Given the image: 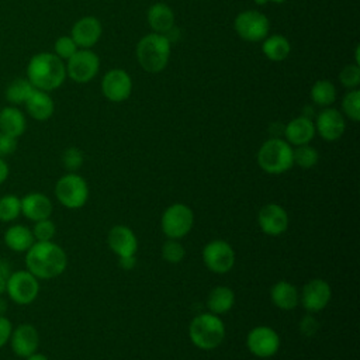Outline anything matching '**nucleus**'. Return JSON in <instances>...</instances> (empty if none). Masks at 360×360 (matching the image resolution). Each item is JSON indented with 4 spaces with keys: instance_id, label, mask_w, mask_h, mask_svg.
Instances as JSON below:
<instances>
[{
    "instance_id": "1",
    "label": "nucleus",
    "mask_w": 360,
    "mask_h": 360,
    "mask_svg": "<svg viewBox=\"0 0 360 360\" xmlns=\"http://www.w3.org/2000/svg\"><path fill=\"white\" fill-rule=\"evenodd\" d=\"M68 267V255L53 240L35 242L25 252V269L38 280L59 277Z\"/></svg>"
},
{
    "instance_id": "2",
    "label": "nucleus",
    "mask_w": 360,
    "mask_h": 360,
    "mask_svg": "<svg viewBox=\"0 0 360 360\" xmlns=\"http://www.w3.org/2000/svg\"><path fill=\"white\" fill-rule=\"evenodd\" d=\"M65 60L53 52L35 53L27 65V79L31 84L44 91H52L60 87L66 79Z\"/></svg>"
},
{
    "instance_id": "3",
    "label": "nucleus",
    "mask_w": 360,
    "mask_h": 360,
    "mask_svg": "<svg viewBox=\"0 0 360 360\" xmlns=\"http://www.w3.org/2000/svg\"><path fill=\"white\" fill-rule=\"evenodd\" d=\"M172 44L163 34L150 32L142 37L135 46L139 66L148 73H160L170 60Z\"/></svg>"
},
{
    "instance_id": "4",
    "label": "nucleus",
    "mask_w": 360,
    "mask_h": 360,
    "mask_svg": "<svg viewBox=\"0 0 360 360\" xmlns=\"http://www.w3.org/2000/svg\"><path fill=\"white\" fill-rule=\"evenodd\" d=\"M188 338L201 350L217 349L225 339V325L219 315L212 312L198 314L190 322Z\"/></svg>"
},
{
    "instance_id": "5",
    "label": "nucleus",
    "mask_w": 360,
    "mask_h": 360,
    "mask_svg": "<svg viewBox=\"0 0 360 360\" xmlns=\"http://www.w3.org/2000/svg\"><path fill=\"white\" fill-rule=\"evenodd\" d=\"M257 165L269 174H281L292 166V146L280 136L269 138L257 150Z\"/></svg>"
},
{
    "instance_id": "6",
    "label": "nucleus",
    "mask_w": 360,
    "mask_h": 360,
    "mask_svg": "<svg viewBox=\"0 0 360 360\" xmlns=\"http://www.w3.org/2000/svg\"><path fill=\"white\" fill-rule=\"evenodd\" d=\"M55 197L69 210L82 208L89 200V184L76 172H68L58 179L55 184Z\"/></svg>"
},
{
    "instance_id": "7",
    "label": "nucleus",
    "mask_w": 360,
    "mask_h": 360,
    "mask_svg": "<svg viewBox=\"0 0 360 360\" xmlns=\"http://www.w3.org/2000/svg\"><path fill=\"white\" fill-rule=\"evenodd\" d=\"M194 225L193 210L183 202L169 205L160 218V226L167 239H181L190 233Z\"/></svg>"
},
{
    "instance_id": "8",
    "label": "nucleus",
    "mask_w": 360,
    "mask_h": 360,
    "mask_svg": "<svg viewBox=\"0 0 360 360\" xmlns=\"http://www.w3.org/2000/svg\"><path fill=\"white\" fill-rule=\"evenodd\" d=\"M233 30L248 42L263 41L270 32V20L259 10H243L233 20Z\"/></svg>"
},
{
    "instance_id": "9",
    "label": "nucleus",
    "mask_w": 360,
    "mask_h": 360,
    "mask_svg": "<svg viewBox=\"0 0 360 360\" xmlns=\"http://www.w3.org/2000/svg\"><path fill=\"white\" fill-rule=\"evenodd\" d=\"M6 294L18 305H30L39 294V280L27 269L11 271L7 277Z\"/></svg>"
},
{
    "instance_id": "10",
    "label": "nucleus",
    "mask_w": 360,
    "mask_h": 360,
    "mask_svg": "<svg viewBox=\"0 0 360 360\" xmlns=\"http://www.w3.org/2000/svg\"><path fill=\"white\" fill-rule=\"evenodd\" d=\"M66 76L75 83H89L100 70V58L91 49H77L65 63Z\"/></svg>"
},
{
    "instance_id": "11",
    "label": "nucleus",
    "mask_w": 360,
    "mask_h": 360,
    "mask_svg": "<svg viewBox=\"0 0 360 360\" xmlns=\"http://www.w3.org/2000/svg\"><path fill=\"white\" fill-rule=\"evenodd\" d=\"M236 255L233 248L224 239L210 240L202 249V262L208 270L224 274L235 266Z\"/></svg>"
},
{
    "instance_id": "12",
    "label": "nucleus",
    "mask_w": 360,
    "mask_h": 360,
    "mask_svg": "<svg viewBox=\"0 0 360 360\" xmlns=\"http://www.w3.org/2000/svg\"><path fill=\"white\" fill-rule=\"evenodd\" d=\"M100 87H101L103 96L108 101L122 103L129 98L134 84H132V79L127 70L114 68L104 73Z\"/></svg>"
},
{
    "instance_id": "13",
    "label": "nucleus",
    "mask_w": 360,
    "mask_h": 360,
    "mask_svg": "<svg viewBox=\"0 0 360 360\" xmlns=\"http://www.w3.org/2000/svg\"><path fill=\"white\" fill-rule=\"evenodd\" d=\"M246 346L253 356L259 359H267L274 356L278 352L280 336L270 326H266V325L255 326L248 333Z\"/></svg>"
},
{
    "instance_id": "14",
    "label": "nucleus",
    "mask_w": 360,
    "mask_h": 360,
    "mask_svg": "<svg viewBox=\"0 0 360 360\" xmlns=\"http://www.w3.org/2000/svg\"><path fill=\"white\" fill-rule=\"evenodd\" d=\"M330 298H332L330 285L323 278L309 280L304 285L300 294V302L308 314L321 312L329 304Z\"/></svg>"
},
{
    "instance_id": "15",
    "label": "nucleus",
    "mask_w": 360,
    "mask_h": 360,
    "mask_svg": "<svg viewBox=\"0 0 360 360\" xmlns=\"http://www.w3.org/2000/svg\"><path fill=\"white\" fill-rule=\"evenodd\" d=\"M316 134L328 142L338 141L342 138L346 129V120L345 115L332 107H325L316 114V118L314 121Z\"/></svg>"
},
{
    "instance_id": "16",
    "label": "nucleus",
    "mask_w": 360,
    "mask_h": 360,
    "mask_svg": "<svg viewBox=\"0 0 360 360\" xmlns=\"http://www.w3.org/2000/svg\"><path fill=\"white\" fill-rule=\"evenodd\" d=\"M257 224L263 233L269 236H278L288 228V214L280 204L270 202L260 208L257 214Z\"/></svg>"
},
{
    "instance_id": "17",
    "label": "nucleus",
    "mask_w": 360,
    "mask_h": 360,
    "mask_svg": "<svg viewBox=\"0 0 360 360\" xmlns=\"http://www.w3.org/2000/svg\"><path fill=\"white\" fill-rule=\"evenodd\" d=\"M8 345L11 352L21 359L38 352L39 347V333L37 328L31 323H20L13 328Z\"/></svg>"
},
{
    "instance_id": "18",
    "label": "nucleus",
    "mask_w": 360,
    "mask_h": 360,
    "mask_svg": "<svg viewBox=\"0 0 360 360\" xmlns=\"http://www.w3.org/2000/svg\"><path fill=\"white\" fill-rule=\"evenodd\" d=\"M103 34L101 21L94 15H86L79 18L70 31L72 39L80 49H91Z\"/></svg>"
},
{
    "instance_id": "19",
    "label": "nucleus",
    "mask_w": 360,
    "mask_h": 360,
    "mask_svg": "<svg viewBox=\"0 0 360 360\" xmlns=\"http://www.w3.org/2000/svg\"><path fill=\"white\" fill-rule=\"evenodd\" d=\"M52 211V201L44 193L31 191L21 198V214L31 222L51 218Z\"/></svg>"
},
{
    "instance_id": "20",
    "label": "nucleus",
    "mask_w": 360,
    "mask_h": 360,
    "mask_svg": "<svg viewBox=\"0 0 360 360\" xmlns=\"http://www.w3.org/2000/svg\"><path fill=\"white\" fill-rule=\"evenodd\" d=\"M108 248L118 256H134L138 249V239L134 231L125 225H115L107 235Z\"/></svg>"
},
{
    "instance_id": "21",
    "label": "nucleus",
    "mask_w": 360,
    "mask_h": 360,
    "mask_svg": "<svg viewBox=\"0 0 360 360\" xmlns=\"http://www.w3.org/2000/svg\"><path fill=\"white\" fill-rule=\"evenodd\" d=\"M315 124L312 118L305 115H300L288 121L284 127V136L285 141L291 146H300L309 143L315 136Z\"/></svg>"
},
{
    "instance_id": "22",
    "label": "nucleus",
    "mask_w": 360,
    "mask_h": 360,
    "mask_svg": "<svg viewBox=\"0 0 360 360\" xmlns=\"http://www.w3.org/2000/svg\"><path fill=\"white\" fill-rule=\"evenodd\" d=\"M28 115L37 121H46L53 115L55 103L48 91L35 89L24 103Z\"/></svg>"
},
{
    "instance_id": "23",
    "label": "nucleus",
    "mask_w": 360,
    "mask_h": 360,
    "mask_svg": "<svg viewBox=\"0 0 360 360\" xmlns=\"http://www.w3.org/2000/svg\"><path fill=\"white\" fill-rule=\"evenodd\" d=\"M3 240L10 250L17 253H25L35 243L31 228L22 224L10 225L3 235Z\"/></svg>"
},
{
    "instance_id": "24",
    "label": "nucleus",
    "mask_w": 360,
    "mask_h": 360,
    "mask_svg": "<svg viewBox=\"0 0 360 360\" xmlns=\"http://www.w3.org/2000/svg\"><path fill=\"white\" fill-rule=\"evenodd\" d=\"M270 298L271 302L283 311H291L300 304V292L297 287L285 280H280L273 284L270 290Z\"/></svg>"
},
{
    "instance_id": "25",
    "label": "nucleus",
    "mask_w": 360,
    "mask_h": 360,
    "mask_svg": "<svg viewBox=\"0 0 360 360\" xmlns=\"http://www.w3.org/2000/svg\"><path fill=\"white\" fill-rule=\"evenodd\" d=\"M174 13L166 3H155L146 11V21L158 34H166L174 25Z\"/></svg>"
},
{
    "instance_id": "26",
    "label": "nucleus",
    "mask_w": 360,
    "mask_h": 360,
    "mask_svg": "<svg viewBox=\"0 0 360 360\" xmlns=\"http://www.w3.org/2000/svg\"><path fill=\"white\" fill-rule=\"evenodd\" d=\"M27 129V120L21 110H18L15 105H8L0 110V131L14 136L20 138Z\"/></svg>"
},
{
    "instance_id": "27",
    "label": "nucleus",
    "mask_w": 360,
    "mask_h": 360,
    "mask_svg": "<svg viewBox=\"0 0 360 360\" xmlns=\"http://www.w3.org/2000/svg\"><path fill=\"white\" fill-rule=\"evenodd\" d=\"M262 52L269 60L281 62L288 58L291 52V44L287 37L281 34H271L263 39Z\"/></svg>"
},
{
    "instance_id": "28",
    "label": "nucleus",
    "mask_w": 360,
    "mask_h": 360,
    "mask_svg": "<svg viewBox=\"0 0 360 360\" xmlns=\"http://www.w3.org/2000/svg\"><path fill=\"white\" fill-rule=\"evenodd\" d=\"M235 305V292L232 288L226 285L214 287L207 298V307L210 312L215 315L226 314Z\"/></svg>"
},
{
    "instance_id": "29",
    "label": "nucleus",
    "mask_w": 360,
    "mask_h": 360,
    "mask_svg": "<svg viewBox=\"0 0 360 360\" xmlns=\"http://www.w3.org/2000/svg\"><path fill=\"white\" fill-rule=\"evenodd\" d=\"M338 97L336 86L328 79L316 80L309 90V98L315 105L319 107H330Z\"/></svg>"
},
{
    "instance_id": "30",
    "label": "nucleus",
    "mask_w": 360,
    "mask_h": 360,
    "mask_svg": "<svg viewBox=\"0 0 360 360\" xmlns=\"http://www.w3.org/2000/svg\"><path fill=\"white\" fill-rule=\"evenodd\" d=\"M35 90V87L31 84V82L27 77H18L14 79L6 90V98L13 105H20L27 101V98L31 96V93Z\"/></svg>"
},
{
    "instance_id": "31",
    "label": "nucleus",
    "mask_w": 360,
    "mask_h": 360,
    "mask_svg": "<svg viewBox=\"0 0 360 360\" xmlns=\"http://www.w3.org/2000/svg\"><path fill=\"white\" fill-rule=\"evenodd\" d=\"M21 215V198L15 194L0 197V222H14Z\"/></svg>"
},
{
    "instance_id": "32",
    "label": "nucleus",
    "mask_w": 360,
    "mask_h": 360,
    "mask_svg": "<svg viewBox=\"0 0 360 360\" xmlns=\"http://www.w3.org/2000/svg\"><path fill=\"white\" fill-rule=\"evenodd\" d=\"M318 160H319V153L309 143L292 148V162L298 167L311 169L318 163Z\"/></svg>"
},
{
    "instance_id": "33",
    "label": "nucleus",
    "mask_w": 360,
    "mask_h": 360,
    "mask_svg": "<svg viewBox=\"0 0 360 360\" xmlns=\"http://www.w3.org/2000/svg\"><path fill=\"white\" fill-rule=\"evenodd\" d=\"M342 114L353 122L360 121V90L352 89L342 98Z\"/></svg>"
},
{
    "instance_id": "34",
    "label": "nucleus",
    "mask_w": 360,
    "mask_h": 360,
    "mask_svg": "<svg viewBox=\"0 0 360 360\" xmlns=\"http://www.w3.org/2000/svg\"><path fill=\"white\" fill-rule=\"evenodd\" d=\"M186 256V249L179 239H167L162 246V257L167 263L177 264Z\"/></svg>"
},
{
    "instance_id": "35",
    "label": "nucleus",
    "mask_w": 360,
    "mask_h": 360,
    "mask_svg": "<svg viewBox=\"0 0 360 360\" xmlns=\"http://www.w3.org/2000/svg\"><path fill=\"white\" fill-rule=\"evenodd\" d=\"M35 242H48L53 240L56 235V225L51 218L41 219L34 222V226L31 228Z\"/></svg>"
},
{
    "instance_id": "36",
    "label": "nucleus",
    "mask_w": 360,
    "mask_h": 360,
    "mask_svg": "<svg viewBox=\"0 0 360 360\" xmlns=\"http://www.w3.org/2000/svg\"><path fill=\"white\" fill-rule=\"evenodd\" d=\"M339 82L347 90L357 89V86L360 84V65L357 63L345 65L339 72Z\"/></svg>"
},
{
    "instance_id": "37",
    "label": "nucleus",
    "mask_w": 360,
    "mask_h": 360,
    "mask_svg": "<svg viewBox=\"0 0 360 360\" xmlns=\"http://www.w3.org/2000/svg\"><path fill=\"white\" fill-rule=\"evenodd\" d=\"M83 160H84L83 152L76 146H69L62 153L63 167L70 173H75L76 170H79L83 165Z\"/></svg>"
},
{
    "instance_id": "38",
    "label": "nucleus",
    "mask_w": 360,
    "mask_h": 360,
    "mask_svg": "<svg viewBox=\"0 0 360 360\" xmlns=\"http://www.w3.org/2000/svg\"><path fill=\"white\" fill-rule=\"evenodd\" d=\"M77 49L79 48L70 35H62L53 44V53L62 60H68Z\"/></svg>"
},
{
    "instance_id": "39",
    "label": "nucleus",
    "mask_w": 360,
    "mask_h": 360,
    "mask_svg": "<svg viewBox=\"0 0 360 360\" xmlns=\"http://www.w3.org/2000/svg\"><path fill=\"white\" fill-rule=\"evenodd\" d=\"M17 149V138L10 136L0 131V158L13 155Z\"/></svg>"
},
{
    "instance_id": "40",
    "label": "nucleus",
    "mask_w": 360,
    "mask_h": 360,
    "mask_svg": "<svg viewBox=\"0 0 360 360\" xmlns=\"http://www.w3.org/2000/svg\"><path fill=\"white\" fill-rule=\"evenodd\" d=\"M13 323L6 315H0V349L4 347L11 336L13 332Z\"/></svg>"
},
{
    "instance_id": "41",
    "label": "nucleus",
    "mask_w": 360,
    "mask_h": 360,
    "mask_svg": "<svg viewBox=\"0 0 360 360\" xmlns=\"http://www.w3.org/2000/svg\"><path fill=\"white\" fill-rule=\"evenodd\" d=\"M300 330L302 335L305 336H312L316 333L318 330V322L316 319L312 316V314H308L307 316H304L300 322Z\"/></svg>"
},
{
    "instance_id": "42",
    "label": "nucleus",
    "mask_w": 360,
    "mask_h": 360,
    "mask_svg": "<svg viewBox=\"0 0 360 360\" xmlns=\"http://www.w3.org/2000/svg\"><path fill=\"white\" fill-rule=\"evenodd\" d=\"M118 263H120V266H121L122 269H125V270H131V269H134V267H135V264H136V257H135V255H134V256H124V257H118Z\"/></svg>"
},
{
    "instance_id": "43",
    "label": "nucleus",
    "mask_w": 360,
    "mask_h": 360,
    "mask_svg": "<svg viewBox=\"0 0 360 360\" xmlns=\"http://www.w3.org/2000/svg\"><path fill=\"white\" fill-rule=\"evenodd\" d=\"M11 264L7 259L4 257H0V277H8L11 274Z\"/></svg>"
},
{
    "instance_id": "44",
    "label": "nucleus",
    "mask_w": 360,
    "mask_h": 360,
    "mask_svg": "<svg viewBox=\"0 0 360 360\" xmlns=\"http://www.w3.org/2000/svg\"><path fill=\"white\" fill-rule=\"evenodd\" d=\"M10 174V169H8V165L7 162L4 160V158H0V184H3L7 177Z\"/></svg>"
},
{
    "instance_id": "45",
    "label": "nucleus",
    "mask_w": 360,
    "mask_h": 360,
    "mask_svg": "<svg viewBox=\"0 0 360 360\" xmlns=\"http://www.w3.org/2000/svg\"><path fill=\"white\" fill-rule=\"evenodd\" d=\"M24 360H49V359H48V356H46V354H44V353L35 352V353L30 354L28 357H25Z\"/></svg>"
},
{
    "instance_id": "46",
    "label": "nucleus",
    "mask_w": 360,
    "mask_h": 360,
    "mask_svg": "<svg viewBox=\"0 0 360 360\" xmlns=\"http://www.w3.org/2000/svg\"><path fill=\"white\" fill-rule=\"evenodd\" d=\"M7 308H8L7 300H6L3 295H0V315H6Z\"/></svg>"
},
{
    "instance_id": "47",
    "label": "nucleus",
    "mask_w": 360,
    "mask_h": 360,
    "mask_svg": "<svg viewBox=\"0 0 360 360\" xmlns=\"http://www.w3.org/2000/svg\"><path fill=\"white\" fill-rule=\"evenodd\" d=\"M7 291V278L0 277V295H4Z\"/></svg>"
},
{
    "instance_id": "48",
    "label": "nucleus",
    "mask_w": 360,
    "mask_h": 360,
    "mask_svg": "<svg viewBox=\"0 0 360 360\" xmlns=\"http://www.w3.org/2000/svg\"><path fill=\"white\" fill-rule=\"evenodd\" d=\"M253 1H255V4H257V6H264V4L269 3V0H253Z\"/></svg>"
},
{
    "instance_id": "49",
    "label": "nucleus",
    "mask_w": 360,
    "mask_h": 360,
    "mask_svg": "<svg viewBox=\"0 0 360 360\" xmlns=\"http://www.w3.org/2000/svg\"><path fill=\"white\" fill-rule=\"evenodd\" d=\"M269 1H271V3H276V4H281V3H285L287 0H269Z\"/></svg>"
}]
</instances>
